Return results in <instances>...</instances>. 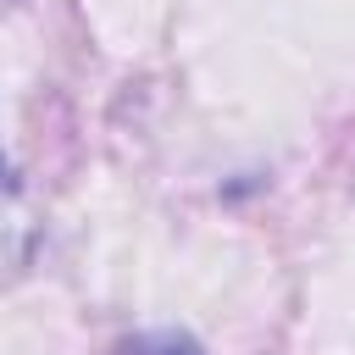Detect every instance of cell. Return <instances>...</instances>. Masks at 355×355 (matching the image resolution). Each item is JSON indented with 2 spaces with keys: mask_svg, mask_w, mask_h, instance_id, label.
<instances>
[{
  "mask_svg": "<svg viewBox=\"0 0 355 355\" xmlns=\"http://www.w3.org/2000/svg\"><path fill=\"white\" fill-rule=\"evenodd\" d=\"M116 355H205V344L178 327H155V333H133Z\"/></svg>",
  "mask_w": 355,
  "mask_h": 355,
  "instance_id": "cell-1",
  "label": "cell"
}]
</instances>
